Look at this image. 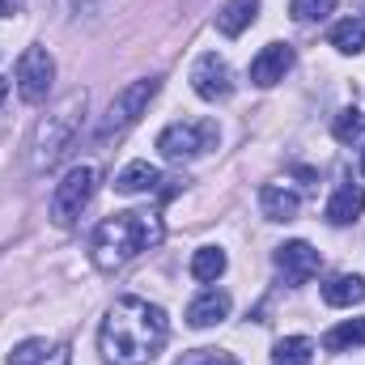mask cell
Wrapping results in <instances>:
<instances>
[{
	"label": "cell",
	"mask_w": 365,
	"mask_h": 365,
	"mask_svg": "<svg viewBox=\"0 0 365 365\" xmlns=\"http://www.w3.org/2000/svg\"><path fill=\"white\" fill-rule=\"evenodd\" d=\"M86 106H90V93L73 90L47 110V119H43L38 132H34V153H30L34 170H51V166L73 149V140H77V132H81V123H86Z\"/></svg>",
	"instance_id": "obj_3"
},
{
	"label": "cell",
	"mask_w": 365,
	"mask_h": 365,
	"mask_svg": "<svg viewBox=\"0 0 365 365\" xmlns=\"http://www.w3.org/2000/svg\"><path fill=\"white\" fill-rule=\"evenodd\" d=\"M158 90H162V77H140V81L123 86V90L110 98V106H106V115H102L93 140H98V145H110V140H119L128 128H136L140 115L149 110V102L158 98Z\"/></svg>",
	"instance_id": "obj_4"
},
{
	"label": "cell",
	"mask_w": 365,
	"mask_h": 365,
	"mask_svg": "<svg viewBox=\"0 0 365 365\" xmlns=\"http://www.w3.org/2000/svg\"><path fill=\"white\" fill-rule=\"evenodd\" d=\"M230 293L225 289H204L191 306H187V323L191 327H212V323H221L225 314H230Z\"/></svg>",
	"instance_id": "obj_12"
},
{
	"label": "cell",
	"mask_w": 365,
	"mask_h": 365,
	"mask_svg": "<svg viewBox=\"0 0 365 365\" xmlns=\"http://www.w3.org/2000/svg\"><path fill=\"white\" fill-rule=\"evenodd\" d=\"M255 17H259V0H230V4L217 13V30L230 34V38H238Z\"/></svg>",
	"instance_id": "obj_16"
},
{
	"label": "cell",
	"mask_w": 365,
	"mask_h": 365,
	"mask_svg": "<svg viewBox=\"0 0 365 365\" xmlns=\"http://www.w3.org/2000/svg\"><path fill=\"white\" fill-rule=\"evenodd\" d=\"M166 310L145 297H119L98 331V349L106 365H149L166 344Z\"/></svg>",
	"instance_id": "obj_1"
},
{
	"label": "cell",
	"mask_w": 365,
	"mask_h": 365,
	"mask_svg": "<svg viewBox=\"0 0 365 365\" xmlns=\"http://www.w3.org/2000/svg\"><path fill=\"white\" fill-rule=\"evenodd\" d=\"M43 353H47V340H26V344H17L9 353V365H34Z\"/></svg>",
	"instance_id": "obj_23"
},
{
	"label": "cell",
	"mask_w": 365,
	"mask_h": 365,
	"mask_svg": "<svg viewBox=\"0 0 365 365\" xmlns=\"http://www.w3.org/2000/svg\"><path fill=\"white\" fill-rule=\"evenodd\" d=\"M259 208H264L268 221H293L302 200H297V191H289L280 182H268V187H259Z\"/></svg>",
	"instance_id": "obj_13"
},
{
	"label": "cell",
	"mask_w": 365,
	"mask_h": 365,
	"mask_svg": "<svg viewBox=\"0 0 365 365\" xmlns=\"http://www.w3.org/2000/svg\"><path fill=\"white\" fill-rule=\"evenodd\" d=\"M191 90L200 93L204 102H225L234 93V73L230 64L217 56V51H204L195 64H191Z\"/></svg>",
	"instance_id": "obj_8"
},
{
	"label": "cell",
	"mask_w": 365,
	"mask_h": 365,
	"mask_svg": "<svg viewBox=\"0 0 365 365\" xmlns=\"http://www.w3.org/2000/svg\"><path fill=\"white\" fill-rule=\"evenodd\" d=\"M17 4H21V0H0V17H4V13H13Z\"/></svg>",
	"instance_id": "obj_26"
},
{
	"label": "cell",
	"mask_w": 365,
	"mask_h": 365,
	"mask_svg": "<svg viewBox=\"0 0 365 365\" xmlns=\"http://www.w3.org/2000/svg\"><path fill=\"white\" fill-rule=\"evenodd\" d=\"M293 47L289 43H268L255 60H251V81L259 86V90H268V86H276V81H284V73L293 68Z\"/></svg>",
	"instance_id": "obj_10"
},
{
	"label": "cell",
	"mask_w": 365,
	"mask_h": 365,
	"mask_svg": "<svg viewBox=\"0 0 365 365\" xmlns=\"http://www.w3.org/2000/svg\"><path fill=\"white\" fill-rule=\"evenodd\" d=\"M221 272H225V251H221V247H200V251L191 255V276H195V280L212 284Z\"/></svg>",
	"instance_id": "obj_20"
},
{
	"label": "cell",
	"mask_w": 365,
	"mask_h": 365,
	"mask_svg": "<svg viewBox=\"0 0 365 365\" xmlns=\"http://www.w3.org/2000/svg\"><path fill=\"white\" fill-rule=\"evenodd\" d=\"M179 365H238V361L225 357V353H217V349H195V353H182Z\"/></svg>",
	"instance_id": "obj_24"
},
{
	"label": "cell",
	"mask_w": 365,
	"mask_h": 365,
	"mask_svg": "<svg viewBox=\"0 0 365 365\" xmlns=\"http://www.w3.org/2000/svg\"><path fill=\"white\" fill-rule=\"evenodd\" d=\"M51 81H56V60L47 56V47H26L17 60V93L26 102H43L51 93Z\"/></svg>",
	"instance_id": "obj_7"
},
{
	"label": "cell",
	"mask_w": 365,
	"mask_h": 365,
	"mask_svg": "<svg viewBox=\"0 0 365 365\" xmlns=\"http://www.w3.org/2000/svg\"><path fill=\"white\" fill-rule=\"evenodd\" d=\"M4 98H9V81H4V77H0V102H4Z\"/></svg>",
	"instance_id": "obj_27"
},
{
	"label": "cell",
	"mask_w": 365,
	"mask_h": 365,
	"mask_svg": "<svg viewBox=\"0 0 365 365\" xmlns=\"http://www.w3.org/2000/svg\"><path fill=\"white\" fill-rule=\"evenodd\" d=\"M93 191H98V170L93 166H73L51 191V221L56 225H73L90 208Z\"/></svg>",
	"instance_id": "obj_6"
},
{
	"label": "cell",
	"mask_w": 365,
	"mask_h": 365,
	"mask_svg": "<svg viewBox=\"0 0 365 365\" xmlns=\"http://www.w3.org/2000/svg\"><path fill=\"white\" fill-rule=\"evenodd\" d=\"M361 175H365V149H361Z\"/></svg>",
	"instance_id": "obj_28"
},
{
	"label": "cell",
	"mask_w": 365,
	"mask_h": 365,
	"mask_svg": "<svg viewBox=\"0 0 365 365\" xmlns=\"http://www.w3.org/2000/svg\"><path fill=\"white\" fill-rule=\"evenodd\" d=\"M289 9H293L297 21H323V17L336 9V0H293Z\"/></svg>",
	"instance_id": "obj_22"
},
{
	"label": "cell",
	"mask_w": 365,
	"mask_h": 365,
	"mask_svg": "<svg viewBox=\"0 0 365 365\" xmlns=\"http://www.w3.org/2000/svg\"><path fill=\"white\" fill-rule=\"evenodd\" d=\"M276 268L284 276V284H306L310 276L319 272V251L310 247V242H284V247H276Z\"/></svg>",
	"instance_id": "obj_9"
},
{
	"label": "cell",
	"mask_w": 365,
	"mask_h": 365,
	"mask_svg": "<svg viewBox=\"0 0 365 365\" xmlns=\"http://www.w3.org/2000/svg\"><path fill=\"white\" fill-rule=\"evenodd\" d=\"M323 302L336 306V310H344V306H361L365 302V280L357 272L331 276V280L323 284Z\"/></svg>",
	"instance_id": "obj_15"
},
{
	"label": "cell",
	"mask_w": 365,
	"mask_h": 365,
	"mask_svg": "<svg viewBox=\"0 0 365 365\" xmlns=\"http://www.w3.org/2000/svg\"><path fill=\"white\" fill-rule=\"evenodd\" d=\"M162 242V217L158 212H110L98 230H93V264L102 272H115L123 264H132L136 255H145L149 247Z\"/></svg>",
	"instance_id": "obj_2"
},
{
	"label": "cell",
	"mask_w": 365,
	"mask_h": 365,
	"mask_svg": "<svg viewBox=\"0 0 365 365\" xmlns=\"http://www.w3.org/2000/svg\"><path fill=\"white\" fill-rule=\"evenodd\" d=\"M310 357H314V344L306 336H284L272 349V365H310Z\"/></svg>",
	"instance_id": "obj_19"
},
{
	"label": "cell",
	"mask_w": 365,
	"mask_h": 365,
	"mask_svg": "<svg viewBox=\"0 0 365 365\" xmlns=\"http://www.w3.org/2000/svg\"><path fill=\"white\" fill-rule=\"evenodd\" d=\"M361 344H365V319H349V323H340L323 336L327 353H349V349H361Z\"/></svg>",
	"instance_id": "obj_17"
},
{
	"label": "cell",
	"mask_w": 365,
	"mask_h": 365,
	"mask_svg": "<svg viewBox=\"0 0 365 365\" xmlns=\"http://www.w3.org/2000/svg\"><path fill=\"white\" fill-rule=\"evenodd\" d=\"M34 365H73V353H68V344H56V349H47Z\"/></svg>",
	"instance_id": "obj_25"
},
{
	"label": "cell",
	"mask_w": 365,
	"mask_h": 365,
	"mask_svg": "<svg viewBox=\"0 0 365 365\" xmlns=\"http://www.w3.org/2000/svg\"><path fill=\"white\" fill-rule=\"evenodd\" d=\"M158 187H162V170L153 162H132L115 179V191H123V195H145V191H158Z\"/></svg>",
	"instance_id": "obj_14"
},
{
	"label": "cell",
	"mask_w": 365,
	"mask_h": 365,
	"mask_svg": "<svg viewBox=\"0 0 365 365\" xmlns=\"http://www.w3.org/2000/svg\"><path fill=\"white\" fill-rule=\"evenodd\" d=\"M331 47L344 51V56L365 51V21L361 17H344V21H336V26H331Z\"/></svg>",
	"instance_id": "obj_18"
},
{
	"label": "cell",
	"mask_w": 365,
	"mask_h": 365,
	"mask_svg": "<svg viewBox=\"0 0 365 365\" xmlns=\"http://www.w3.org/2000/svg\"><path fill=\"white\" fill-rule=\"evenodd\" d=\"M365 212V187L361 182H340L336 195L327 200V221L331 225H353Z\"/></svg>",
	"instance_id": "obj_11"
},
{
	"label": "cell",
	"mask_w": 365,
	"mask_h": 365,
	"mask_svg": "<svg viewBox=\"0 0 365 365\" xmlns=\"http://www.w3.org/2000/svg\"><path fill=\"white\" fill-rule=\"evenodd\" d=\"M331 132H336V140H340V145H353V140H361V136H365V115L357 110V106H344V110L336 115Z\"/></svg>",
	"instance_id": "obj_21"
},
{
	"label": "cell",
	"mask_w": 365,
	"mask_h": 365,
	"mask_svg": "<svg viewBox=\"0 0 365 365\" xmlns=\"http://www.w3.org/2000/svg\"><path fill=\"white\" fill-rule=\"evenodd\" d=\"M217 140H221L217 119H182V123H170L158 136V149H162L166 162H195V158L212 153Z\"/></svg>",
	"instance_id": "obj_5"
}]
</instances>
